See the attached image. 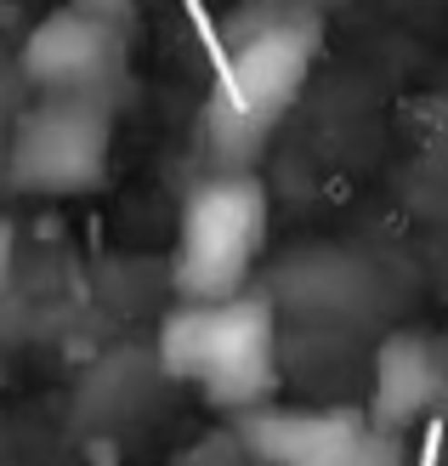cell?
<instances>
[{"instance_id":"obj_9","label":"cell","mask_w":448,"mask_h":466,"mask_svg":"<svg viewBox=\"0 0 448 466\" xmlns=\"http://www.w3.org/2000/svg\"><path fill=\"white\" fill-rule=\"evenodd\" d=\"M6 268H12V239H6V222H0V279H6Z\"/></svg>"},{"instance_id":"obj_3","label":"cell","mask_w":448,"mask_h":466,"mask_svg":"<svg viewBox=\"0 0 448 466\" xmlns=\"http://www.w3.org/2000/svg\"><path fill=\"white\" fill-rule=\"evenodd\" d=\"M273 199L255 171H210L182 199L176 250H171V285L176 301H216L250 290V273L267 250Z\"/></svg>"},{"instance_id":"obj_2","label":"cell","mask_w":448,"mask_h":466,"mask_svg":"<svg viewBox=\"0 0 448 466\" xmlns=\"http://www.w3.org/2000/svg\"><path fill=\"white\" fill-rule=\"evenodd\" d=\"M154 359L171 381L194 387L204 404L250 415L278 392V308L262 290L176 301L159 324Z\"/></svg>"},{"instance_id":"obj_8","label":"cell","mask_w":448,"mask_h":466,"mask_svg":"<svg viewBox=\"0 0 448 466\" xmlns=\"http://www.w3.org/2000/svg\"><path fill=\"white\" fill-rule=\"evenodd\" d=\"M75 6H91V12H103V17H120V23H125L131 0H75Z\"/></svg>"},{"instance_id":"obj_4","label":"cell","mask_w":448,"mask_h":466,"mask_svg":"<svg viewBox=\"0 0 448 466\" xmlns=\"http://www.w3.org/2000/svg\"><path fill=\"white\" fill-rule=\"evenodd\" d=\"M114 166V108L108 97H68L40 91L17 120L6 148V177L35 199H80L97 194Z\"/></svg>"},{"instance_id":"obj_7","label":"cell","mask_w":448,"mask_h":466,"mask_svg":"<svg viewBox=\"0 0 448 466\" xmlns=\"http://www.w3.org/2000/svg\"><path fill=\"white\" fill-rule=\"evenodd\" d=\"M443 404V359L420 336H392L374 359V421L381 427H409Z\"/></svg>"},{"instance_id":"obj_1","label":"cell","mask_w":448,"mask_h":466,"mask_svg":"<svg viewBox=\"0 0 448 466\" xmlns=\"http://www.w3.org/2000/svg\"><path fill=\"white\" fill-rule=\"evenodd\" d=\"M318 57V17L301 6H273L255 23L233 29L216 91L204 108V137L222 171H250L273 143L278 120L295 108Z\"/></svg>"},{"instance_id":"obj_6","label":"cell","mask_w":448,"mask_h":466,"mask_svg":"<svg viewBox=\"0 0 448 466\" xmlns=\"http://www.w3.org/2000/svg\"><path fill=\"white\" fill-rule=\"evenodd\" d=\"M17 68L35 91H68V97H108L125 75V23L91 6H57L23 35Z\"/></svg>"},{"instance_id":"obj_5","label":"cell","mask_w":448,"mask_h":466,"mask_svg":"<svg viewBox=\"0 0 448 466\" xmlns=\"http://www.w3.org/2000/svg\"><path fill=\"white\" fill-rule=\"evenodd\" d=\"M239 438L262 466H403L392 427L369 410L262 404L239 415Z\"/></svg>"}]
</instances>
